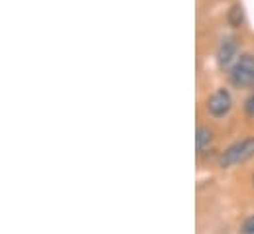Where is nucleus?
<instances>
[{
    "label": "nucleus",
    "instance_id": "obj_1",
    "mask_svg": "<svg viewBox=\"0 0 254 234\" xmlns=\"http://www.w3.org/2000/svg\"><path fill=\"white\" fill-rule=\"evenodd\" d=\"M251 158H254V138H245L241 142H235L221 154L219 168H233L249 162Z\"/></svg>",
    "mask_w": 254,
    "mask_h": 234
},
{
    "label": "nucleus",
    "instance_id": "obj_9",
    "mask_svg": "<svg viewBox=\"0 0 254 234\" xmlns=\"http://www.w3.org/2000/svg\"><path fill=\"white\" fill-rule=\"evenodd\" d=\"M253 183H254V177H253Z\"/></svg>",
    "mask_w": 254,
    "mask_h": 234
},
{
    "label": "nucleus",
    "instance_id": "obj_2",
    "mask_svg": "<svg viewBox=\"0 0 254 234\" xmlns=\"http://www.w3.org/2000/svg\"><path fill=\"white\" fill-rule=\"evenodd\" d=\"M231 83L237 89H247L253 87L254 83V56L253 54H245L235 61V65L231 67Z\"/></svg>",
    "mask_w": 254,
    "mask_h": 234
},
{
    "label": "nucleus",
    "instance_id": "obj_5",
    "mask_svg": "<svg viewBox=\"0 0 254 234\" xmlns=\"http://www.w3.org/2000/svg\"><path fill=\"white\" fill-rule=\"evenodd\" d=\"M213 140H215V136H213V130H211L209 126H199V128H197V134H195V148H197L199 154L207 152V150L211 148Z\"/></svg>",
    "mask_w": 254,
    "mask_h": 234
},
{
    "label": "nucleus",
    "instance_id": "obj_10",
    "mask_svg": "<svg viewBox=\"0 0 254 234\" xmlns=\"http://www.w3.org/2000/svg\"><path fill=\"white\" fill-rule=\"evenodd\" d=\"M253 87H254V83H253Z\"/></svg>",
    "mask_w": 254,
    "mask_h": 234
},
{
    "label": "nucleus",
    "instance_id": "obj_6",
    "mask_svg": "<svg viewBox=\"0 0 254 234\" xmlns=\"http://www.w3.org/2000/svg\"><path fill=\"white\" fill-rule=\"evenodd\" d=\"M227 20H229V26H233V28H241V26H243V22H245L243 6H241V4H235V6L229 10Z\"/></svg>",
    "mask_w": 254,
    "mask_h": 234
},
{
    "label": "nucleus",
    "instance_id": "obj_7",
    "mask_svg": "<svg viewBox=\"0 0 254 234\" xmlns=\"http://www.w3.org/2000/svg\"><path fill=\"white\" fill-rule=\"evenodd\" d=\"M241 234H254V215L245 219V223L241 225Z\"/></svg>",
    "mask_w": 254,
    "mask_h": 234
},
{
    "label": "nucleus",
    "instance_id": "obj_8",
    "mask_svg": "<svg viewBox=\"0 0 254 234\" xmlns=\"http://www.w3.org/2000/svg\"><path fill=\"white\" fill-rule=\"evenodd\" d=\"M245 111H247V115H249V117L254 118V95L247 101V103H245Z\"/></svg>",
    "mask_w": 254,
    "mask_h": 234
},
{
    "label": "nucleus",
    "instance_id": "obj_3",
    "mask_svg": "<svg viewBox=\"0 0 254 234\" xmlns=\"http://www.w3.org/2000/svg\"><path fill=\"white\" fill-rule=\"evenodd\" d=\"M233 109V97L227 89H217L207 101V113L213 118L227 117Z\"/></svg>",
    "mask_w": 254,
    "mask_h": 234
},
{
    "label": "nucleus",
    "instance_id": "obj_4",
    "mask_svg": "<svg viewBox=\"0 0 254 234\" xmlns=\"http://www.w3.org/2000/svg\"><path fill=\"white\" fill-rule=\"evenodd\" d=\"M239 59V42L235 38H223L219 48H217V63L221 69H227L235 65Z\"/></svg>",
    "mask_w": 254,
    "mask_h": 234
}]
</instances>
